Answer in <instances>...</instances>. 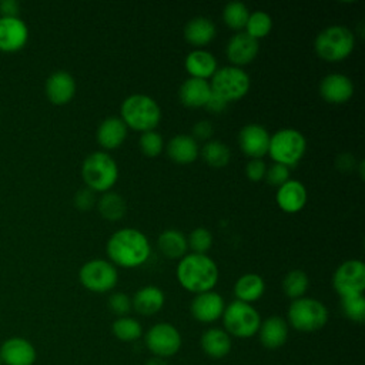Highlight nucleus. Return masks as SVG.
I'll return each instance as SVG.
<instances>
[{
	"label": "nucleus",
	"instance_id": "f257e3e1",
	"mask_svg": "<svg viewBox=\"0 0 365 365\" xmlns=\"http://www.w3.org/2000/svg\"><path fill=\"white\" fill-rule=\"evenodd\" d=\"M151 254L147 237L135 228L115 231L107 241V255L113 265L135 268L143 265Z\"/></svg>",
	"mask_w": 365,
	"mask_h": 365
},
{
	"label": "nucleus",
	"instance_id": "6e6552de",
	"mask_svg": "<svg viewBox=\"0 0 365 365\" xmlns=\"http://www.w3.org/2000/svg\"><path fill=\"white\" fill-rule=\"evenodd\" d=\"M307 150L305 137L294 128H282L269 138L268 154L281 165L294 167L304 157Z\"/></svg>",
	"mask_w": 365,
	"mask_h": 365
},
{
	"label": "nucleus",
	"instance_id": "dca6fc26",
	"mask_svg": "<svg viewBox=\"0 0 365 365\" xmlns=\"http://www.w3.org/2000/svg\"><path fill=\"white\" fill-rule=\"evenodd\" d=\"M29 40V29L20 17H0V51L16 53Z\"/></svg>",
	"mask_w": 365,
	"mask_h": 365
},
{
	"label": "nucleus",
	"instance_id": "f03ea898",
	"mask_svg": "<svg viewBox=\"0 0 365 365\" xmlns=\"http://www.w3.org/2000/svg\"><path fill=\"white\" fill-rule=\"evenodd\" d=\"M180 285L192 294L212 291L218 282V267L207 254H185L175 271Z\"/></svg>",
	"mask_w": 365,
	"mask_h": 365
},
{
	"label": "nucleus",
	"instance_id": "20e7f679",
	"mask_svg": "<svg viewBox=\"0 0 365 365\" xmlns=\"http://www.w3.org/2000/svg\"><path fill=\"white\" fill-rule=\"evenodd\" d=\"M81 175L87 188L94 192H107L117 182L118 167L110 154L96 151L83 161Z\"/></svg>",
	"mask_w": 365,
	"mask_h": 365
},
{
	"label": "nucleus",
	"instance_id": "6ab92c4d",
	"mask_svg": "<svg viewBox=\"0 0 365 365\" xmlns=\"http://www.w3.org/2000/svg\"><path fill=\"white\" fill-rule=\"evenodd\" d=\"M258 50H259L258 40L252 38L245 31H238L227 43L225 53L228 60L237 67V66H245L251 63L257 57Z\"/></svg>",
	"mask_w": 365,
	"mask_h": 365
},
{
	"label": "nucleus",
	"instance_id": "f3484780",
	"mask_svg": "<svg viewBox=\"0 0 365 365\" xmlns=\"http://www.w3.org/2000/svg\"><path fill=\"white\" fill-rule=\"evenodd\" d=\"M76 94V80L67 71H54L46 80V96L54 106H64Z\"/></svg>",
	"mask_w": 365,
	"mask_h": 365
},
{
	"label": "nucleus",
	"instance_id": "de8ad7c7",
	"mask_svg": "<svg viewBox=\"0 0 365 365\" xmlns=\"http://www.w3.org/2000/svg\"><path fill=\"white\" fill-rule=\"evenodd\" d=\"M144 365H170L167 362V359H163V358H158V356H151L150 359L145 361Z\"/></svg>",
	"mask_w": 365,
	"mask_h": 365
},
{
	"label": "nucleus",
	"instance_id": "393cba45",
	"mask_svg": "<svg viewBox=\"0 0 365 365\" xmlns=\"http://www.w3.org/2000/svg\"><path fill=\"white\" fill-rule=\"evenodd\" d=\"M184 66L187 73L192 78H201V80H207L212 77L218 68L215 57L210 51L202 48H195L190 51L185 57Z\"/></svg>",
	"mask_w": 365,
	"mask_h": 365
},
{
	"label": "nucleus",
	"instance_id": "a19ab883",
	"mask_svg": "<svg viewBox=\"0 0 365 365\" xmlns=\"http://www.w3.org/2000/svg\"><path fill=\"white\" fill-rule=\"evenodd\" d=\"M265 178H267V182H268L269 185L281 187L284 182H287V181L289 180L288 167L275 163L274 165H271L269 168H267Z\"/></svg>",
	"mask_w": 365,
	"mask_h": 365
},
{
	"label": "nucleus",
	"instance_id": "c85d7f7f",
	"mask_svg": "<svg viewBox=\"0 0 365 365\" xmlns=\"http://www.w3.org/2000/svg\"><path fill=\"white\" fill-rule=\"evenodd\" d=\"M215 24L207 17L191 19L184 29V37L187 43L194 47H202L211 43L215 37Z\"/></svg>",
	"mask_w": 365,
	"mask_h": 365
},
{
	"label": "nucleus",
	"instance_id": "a878e982",
	"mask_svg": "<svg viewBox=\"0 0 365 365\" xmlns=\"http://www.w3.org/2000/svg\"><path fill=\"white\" fill-rule=\"evenodd\" d=\"M127 137V125L118 117L103 120L97 128V143L106 150L118 148Z\"/></svg>",
	"mask_w": 365,
	"mask_h": 365
},
{
	"label": "nucleus",
	"instance_id": "37998d69",
	"mask_svg": "<svg viewBox=\"0 0 365 365\" xmlns=\"http://www.w3.org/2000/svg\"><path fill=\"white\" fill-rule=\"evenodd\" d=\"M96 204V197H94V191H91L90 188H84L77 191L76 197H74V205L81 210V211H87L90 208H93V205Z\"/></svg>",
	"mask_w": 365,
	"mask_h": 365
},
{
	"label": "nucleus",
	"instance_id": "f704fd0d",
	"mask_svg": "<svg viewBox=\"0 0 365 365\" xmlns=\"http://www.w3.org/2000/svg\"><path fill=\"white\" fill-rule=\"evenodd\" d=\"M272 29V19L268 13L257 10L250 13V17L245 24V33L255 40L267 37Z\"/></svg>",
	"mask_w": 365,
	"mask_h": 365
},
{
	"label": "nucleus",
	"instance_id": "ea45409f",
	"mask_svg": "<svg viewBox=\"0 0 365 365\" xmlns=\"http://www.w3.org/2000/svg\"><path fill=\"white\" fill-rule=\"evenodd\" d=\"M108 309L117 317H125L131 311V298L124 292H114L108 297Z\"/></svg>",
	"mask_w": 365,
	"mask_h": 365
},
{
	"label": "nucleus",
	"instance_id": "58836bf2",
	"mask_svg": "<svg viewBox=\"0 0 365 365\" xmlns=\"http://www.w3.org/2000/svg\"><path fill=\"white\" fill-rule=\"evenodd\" d=\"M187 244L194 254H205L212 245V235L207 228L198 227L191 231L190 237L187 238Z\"/></svg>",
	"mask_w": 365,
	"mask_h": 365
},
{
	"label": "nucleus",
	"instance_id": "473e14b6",
	"mask_svg": "<svg viewBox=\"0 0 365 365\" xmlns=\"http://www.w3.org/2000/svg\"><path fill=\"white\" fill-rule=\"evenodd\" d=\"M201 157L210 167L222 168L230 163L231 151L224 143L218 140H211L207 141L201 148Z\"/></svg>",
	"mask_w": 365,
	"mask_h": 365
},
{
	"label": "nucleus",
	"instance_id": "39448f33",
	"mask_svg": "<svg viewBox=\"0 0 365 365\" xmlns=\"http://www.w3.org/2000/svg\"><path fill=\"white\" fill-rule=\"evenodd\" d=\"M221 319L224 325L222 329L231 338L234 336L240 339H248L257 335L262 321L259 312L251 304L237 299L225 305Z\"/></svg>",
	"mask_w": 365,
	"mask_h": 365
},
{
	"label": "nucleus",
	"instance_id": "423d86ee",
	"mask_svg": "<svg viewBox=\"0 0 365 365\" xmlns=\"http://www.w3.org/2000/svg\"><path fill=\"white\" fill-rule=\"evenodd\" d=\"M355 46L354 33L344 26H329L318 33L314 41L315 53L325 61L345 60Z\"/></svg>",
	"mask_w": 365,
	"mask_h": 365
},
{
	"label": "nucleus",
	"instance_id": "ddd939ff",
	"mask_svg": "<svg viewBox=\"0 0 365 365\" xmlns=\"http://www.w3.org/2000/svg\"><path fill=\"white\" fill-rule=\"evenodd\" d=\"M271 135L261 124H247L238 133V144L245 155L252 160H261L268 154Z\"/></svg>",
	"mask_w": 365,
	"mask_h": 365
},
{
	"label": "nucleus",
	"instance_id": "72a5a7b5",
	"mask_svg": "<svg viewBox=\"0 0 365 365\" xmlns=\"http://www.w3.org/2000/svg\"><path fill=\"white\" fill-rule=\"evenodd\" d=\"M309 287L308 275L302 269L289 271L282 279V289L288 298L298 299L305 295Z\"/></svg>",
	"mask_w": 365,
	"mask_h": 365
},
{
	"label": "nucleus",
	"instance_id": "f8f14e48",
	"mask_svg": "<svg viewBox=\"0 0 365 365\" xmlns=\"http://www.w3.org/2000/svg\"><path fill=\"white\" fill-rule=\"evenodd\" d=\"M332 285L341 298L364 294L365 264L361 259H348L342 262L334 272Z\"/></svg>",
	"mask_w": 365,
	"mask_h": 365
},
{
	"label": "nucleus",
	"instance_id": "79ce46f5",
	"mask_svg": "<svg viewBox=\"0 0 365 365\" xmlns=\"http://www.w3.org/2000/svg\"><path fill=\"white\" fill-rule=\"evenodd\" d=\"M267 165L262 160H250L245 167V175L250 181L258 182L265 177Z\"/></svg>",
	"mask_w": 365,
	"mask_h": 365
},
{
	"label": "nucleus",
	"instance_id": "a211bd4d",
	"mask_svg": "<svg viewBox=\"0 0 365 365\" xmlns=\"http://www.w3.org/2000/svg\"><path fill=\"white\" fill-rule=\"evenodd\" d=\"M319 94L327 103L344 104L352 97L354 84L349 77L339 73H332L322 78L319 84Z\"/></svg>",
	"mask_w": 365,
	"mask_h": 365
},
{
	"label": "nucleus",
	"instance_id": "0eeeda50",
	"mask_svg": "<svg viewBox=\"0 0 365 365\" xmlns=\"http://www.w3.org/2000/svg\"><path fill=\"white\" fill-rule=\"evenodd\" d=\"M328 317V309L321 301L302 297L291 302L287 324L299 332H315L327 325Z\"/></svg>",
	"mask_w": 365,
	"mask_h": 365
},
{
	"label": "nucleus",
	"instance_id": "2eb2a0df",
	"mask_svg": "<svg viewBox=\"0 0 365 365\" xmlns=\"http://www.w3.org/2000/svg\"><path fill=\"white\" fill-rule=\"evenodd\" d=\"M3 365H33L37 358L34 345L23 336H10L0 345Z\"/></svg>",
	"mask_w": 365,
	"mask_h": 365
},
{
	"label": "nucleus",
	"instance_id": "2f4dec72",
	"mask_svg": "<svg viewBox=\"0 0 365 365\" xmlns=\"http://www.w3.org/2000/svg\"><path fill=\"white\" fill-rule=\"evenodd\" d=\"M111 332L121 342H134L143 336V327L135 318L125 315L114 319Z\"/></svg>",
	"mask_w": 365,
	"mask_h": 365
},
{
	"label": "nucleus",
	"instance_id": "c756f323",
	"mask_svg": "<svg viewBox=\"0 0 365 365\" xmlns=\"http://www.w3.org/2000/svg\"><path fill=\"white\" fill-rule=\"evenodd\" d=\"M157 247L167 258H182L187 254L188 244L182 232L177 230H165L157 238Z\"/></svg>",
	"mask_w": 365,
	"mask_h": 365
},
{
	"label": "nucleus",
	"instance_id": "09e8293b",
	"mask_svg": "<svg viewBox=\"0 0 365 365\" xmlns=\"http://www.w3.org/2000/svg\"><path fill=\"white\" fill-rule=\"evenodd\" d=\"M0 365H3V362H1V358H0Z\"/></svg>",
	"mask_w": 365,
	"mask_h": 365
},
{
	"label": "nucleus",
	"instance_id": "1a4fd4ad",
	"mask_svg": "<svg viewBox=\"0 0 365 365\" xmlns=\"http://www.w3.org/2000/svg\"><path fill=\"white\" fill-rule=\"evenodd\" d=\"M250 76L240 67L227 66L217 68L211 77V93L221 97L224 101H237L242 98L250 90Z\"/></svg>",
	"mask_w": 365,
	"mask_h": 365
},
{
	"label": "nucleus",
	"instance_id": "e433bc0d",
	"mask_svg": "<svg viewBox=\"0 0 365 365\" xmlns=\"http://www.w3.org/2000/svg\"><path fill=\"white\" fill-rule=\"evenodd\" d=\"M341 308L344 315L354 322H364L365 319V298L364 294L341 298Z\"/></svg>",
	"mask_w": 365,
	"mask_h": 365
},
{
	"label": "nucleus",
	"instance_id": "412c9836",
	"mask_svg": "<svg viewBox=\"0 0 365 365\" xmlns=\"http://www.w3.org/2000/svg\"><path fill=\"white\" fill-rule=\"evenodd\" d=\"M307 188L298 180H288L281 187H278L275 200L278 207L288 214L301 211L307 204Z\"/></svg>",
	"mask_w": 365,
	"mask_h": 365
},
{
	"label": "nucleus",
	"instance_id": "c9c22d12",
	"mask_svg": "<svg viewBox=\"0 0 365 365\" xmlns=\"http://www.w3.org/2000/svg\"><path fill=\"white\" fill-rule=\"evenodd\" d=\"M248 17H250V11H248L247 6L241 1L228 3L222 10L224 23L232 30L241 31L242 29H245Z\"/></svg>",
	"mask_w": 365,
	"mask_h": 365
},
{
	"label": "nucleus",
	"instance_id": "4468645a",
	"mask_svg": "<svg viewBox=\"0 0 365 365\" xmlns=\"http://www.w3.org/2000/svg\"><path fill=\"white\" fill-rule=\"evenodd\" d=\"M224 308V298L214 291L197 294L190 305V311L194 319L202 324H212L220 319L222 317Z\"/></svg>",
	"mask_w": 365,
	"mask_h": 365
},
{
	"label": "nucleus",
	"instance_id": "cd10ccee",
	"mask_svg": "<svg viewBox=\"0 0 365 365\" xmlns=\"http://www.w3.org/2000/svg\"><path fill=\"white\" fill-rule=\"evenodd\" d=\"M265 292V282L261 275L250 272L240 277L234 284V295L237 301L252 304Z\"/></svg>",
	"mask_w": 365,
	"mask_h": 365
},
{
	"label": "nucleus",
	"instance_id": "b1692460",
	"mask_svg": "<svg viewBox=\"0 0 365 365\" xmlns=\"http://www.w3.org/2000/svg\"><path fill=\"white\" fill-rule=\"evenodd\" d=\"M211 96V87L207 80L201 78H187L180 90H178V97L180 101L190 108H200L204 107L207 100Z\"/></svg>",
	"mask_w": 365,
	"mask_h": 365
},
{
	"label": "nucleus",
	"instance_id": "4c0bfd02",
	"mask_svg": "<svg viewBox=\"0 0 365 365\" xmlns=\"http://www.w3.org/2000/svg\"><path fill=\"white\" fill-rule=\"evenodd\" d=\"M138 145H140L141 153L145 157H150V158H154V157L160 155L163 148H164V143H163L161 134H158L154 130L143 133L140 140H138Z\"/></svg>",
	"mask_w": 365,
	"mask_h": 365
},
{
	"label": "nucleus",
	"instance_id": "49530a36",
	"mask_svg": "<svg viewBox=\"0 0 365 365\" xmlns=\"http://www.w3.org/2000/svg\"><path fill=\"white\" fill-rule=\"evenodd\" d=\"M227 106H228L227 101H224L221 97H218V96H215L214 93H211V96H210V98L207 100V103H205L204 107H205L208 111H211V113L220 114V113H222V111L227 108Z\"/></svg>",
	"mask_w": 365,
	"mask_h": 365
},
{
	"label": "nucleus",
	"instance_id": "7c9ffc66",
	"mask_svg": "<svg viewBox=\"0 0 365 365\" xmlns=\"http://www.w3.org/2000/svg\"><path fill=\"white\" fill-rule=\"evenodd\" d=\"M100 215L108 221H118L127 211L125 200L117 192H104L97 201Z\"/></svg>",
	"mask_w": 365,
	"mask_h": 365
},
{
	"label": "nucleus",
	"instance_id": "aec40b11",
	"mask_svg": "<svg viewBox=\"0 0 365 365\" xmlns=\"http://www.w3.org/2000/svg\"><path fill=\"white\" fill-rule=\"evenodd\" d=\"M257 335L264 348L269 351L279 349L288 339V324L282 317L271 315L261 321Z\"/></svg>",
	"mask_w": 365,
	"mask_h": 365
},
{
	"label": "nucleus",
	"instance_id": "9d476101",
	"mask_svg": "<svg viewBox=\"0 0 365 365\" xmlns=\"http://www.w3.org/2000/svg\"><path fill=\"white\" fill-rule=\"evenodd\" d=\"M144 344L153 356L167 359L181 349L182 336L173 324L157 322L144 334Z\"/></svg>",
	"mask_w": 365,
	"mask_h": 365
},
{
	"label": "nucleus",
	"instance_id": "7ed1b4c3",
	"mask_svg": "<svg viewBox=\"0 0 365 365\" xmlns=\"http://www.w3.org/2000/svg\"><path fill=\"white\" fill-rule=\"evenodd\" d=\"M120 114L123 123L135 131H153L161 120V108L157 101L145 94H133L127 97Z\"/></svg>",
	"mask_w": 365,
	"mask_h": 365
},
{
	"label": "nucleus",
	"instance_id": "9b49d317",
	"mask_svg": "<svg viewBox=\"0 0 365 365\" xmlns=\"http://www.w3.org/2000/svg\"><path fill=\"white\" fill-rule=\"evenodd\" d=\"M78 279L86 289L91 292L103 294V292L111 291L117 285L118 274L115 267L111 262L96 258V259L87 261L80 268Z\"/></svg>",
	"mask_w": 365,
	"mask_h": 365
},
{
	"label": "nucleus",
	"instance_id": "bb28decb",
	"mask_svg": "<svg viewBox=\"0 0 365 365\" xmlns=\"http://www.w3.org/2000/svg\"><path fill=\"white\" fill-rule=\"evenodd\" d=\"M168 157L177 164H191L198 157V144L188 134H177L174 135L167 147Z\"/></svg>",
	"mask_w": 365,
	"mask_h": 365
},
{
	"label": "nucleus",
	"instance_id": "a18cd8bd",
	"mask_svg": "<svg viewBox=\"0 0 365 365\" xmlns=\"http://www.w3.org/2000/svg\"><path fill=\"white\" fill-rule=\"evenodd\" d=\"M20 4L16 0H0V17H19Z\"/></svg>",
	"mask_w": 365,
	"mask_h": 365
},
{
	"label": "nucleus",
	"instance_id": "4be33fe9",
	"mask_svg": "<svg viewBox=\"0 0 365 365\" xmlns=\"http://www.w3.org/2000/svg\"><path fill=\"white\" fill-rule=\"evenodd\" d=\"M201 351L211 359L225 358L232 346L231 336L222 328H208L201 334L200 338Z\"/></svg>",
	"mask_w": 365,
	"mask_h": 365
},
{
	"label": "nucleus",
	"instance_id": "c03bdc74",
	"mask_svg": "<svg viewBox=\"0 0 365 365\" xmlns=\"http://www.w3.org/2000/svg\"><path fill=\"white\" fill-rule=\"evenodd\" d=\"M214 134L212 124L208 120H201L192 127V138L197 140H210L211 135Z\"/></svg>",
	"mask_w": 365,
	"mask_h": 365
},
{
	"label": "nucleus",
	"instance_id": "5701e85b",
	"mask_svg": "<svg viewBox=\"0 0 365 365\" xmlns=\"http://www.w3.org/2000/svg\"><path fill=\"white\" fill-rule=\"evenodd\" d=\"M165 302L163 289L155 285H145L140 288L131 298V308L144 317H150L161 311Z\"/></svg>",
	"mask_w": 365,
	"mask_h": 365
}]
</instances>
